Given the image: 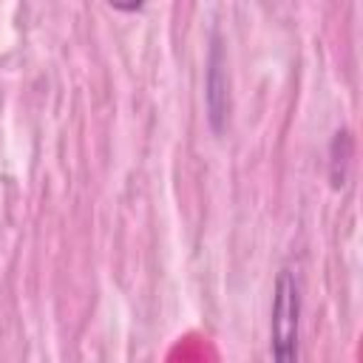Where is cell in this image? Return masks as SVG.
Listing matches in <instances>:
<instances>
[{"label": "cell", "mask_w": 363, "mask_h": 363, "mask_svg": "<svg viewBox=\"0 0 363 363\" xmlns=\"http://www.w3.org/2000/svg\"><path fill=\"white\" fill-rule=\"evenodd\" d=\"M227 74L221 71V48L218 43L210 51V71H207V111H210V122L216 130L224 128L227 119Z\"/></svg>", "instance_id": "2"}, {"label": "cell", "mask_w": 363, "mask_h": 363, "mask_svg": "<svg viewBox=\"0 0 363 363\" xmlns=\"http://www.w3.org/2000/svg\"><path fill=\"white\" fill-rule=\"evenodd\" d=\"M298 335H301V286L292 269H281L272 292L269 312V349L272 363H298Z\"/></svg>", "instance_id": "1"}]
</instances>
